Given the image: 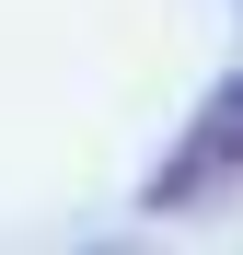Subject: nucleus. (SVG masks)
I'll return each mask as SVG.
<instances>
[{"label":"nucleus","instance_id":"nucleus-1","mask_svg":"<svg viewBox=\"0 0 243 255\" xmlns=\"http://www.w3.org/2000/svg\"><path fill=\"white\" fill-rule=\"evenodd\" d=\"M220 197H243V70L174 128V151L139 174V209H151V221H197V209H220Z\"/></svg>","mask_w":243,"mask_h":255}]
</instances>
